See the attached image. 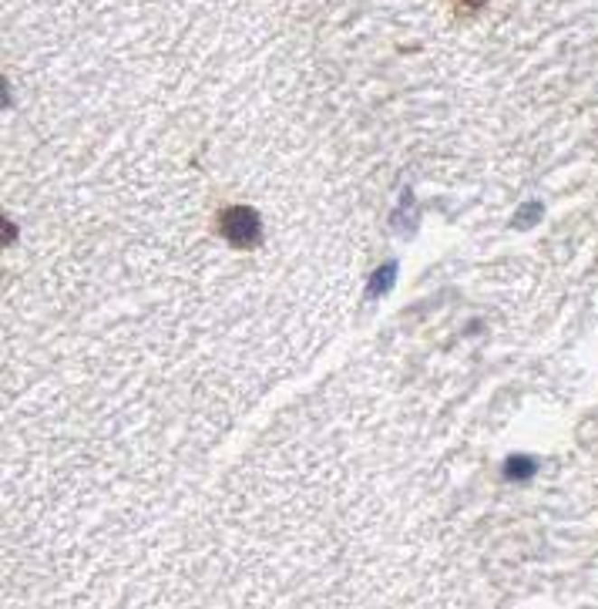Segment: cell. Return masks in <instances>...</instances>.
Masks as SVG:
<instances>
[{"label":"cell","mask_w":598,"mask_h":609,"mask_svg":"<svg viewBox=\"0 0 598 609\" xmlns=\"http://www.w3.org/2000/svg\"><path fill=\"white\" fill-rule=\"evenodd\" d=\"M223 236L229 239V246H239V250H246L259 239V219L249 213L246 205H233V209H225L223 213Z\"/></svg>","instance_id":"1"},{"label":"cell","mask_w":598,"mask_h":609,"mask_svg":"<svg viewBox=\"0 0 598 609\" xmlns=\"http://www.w3.org/2000/svg\"><path fill=\"white\" fill-rule=\"evenodd\" d=\"M464 4H468V7H481L484 0H464Z\"/></svg>","instance_id":"2"}]
</instances>
